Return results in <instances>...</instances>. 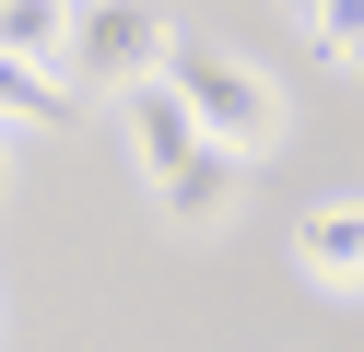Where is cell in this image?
<instances>
[{
  "instance_id": "5",
  "label": "cell",
  "mask_w": 364,
  "mask_h": 352,
  "mask_svg": "<svg viewBox=\"0 0 364 352\" xmlns=\"http://www.w3.org/2000/svg\"><path fill=\"white\" fill-rule=\"evenodd\" d=\"M118 141H129V164H141V176H165L176 153H188V106H176L165 94V70H153V82H118Z\"/></svg>"
},
{
  "instance_id": "8",
  "label": "cell",
  "mask_w": 364,
  "mask_h": 352,
  "mask_svg": "<svg viewBox=\"0 0 364 352\" xmlns=\"http://www.w3.org/2000/svg\"><path fill=\"white\" fill-rule=\"evenodd\" d=\"M294 23H306V47H317V59H341V70L364 59V0H306Z\"/></svg>"
},
{
  "instance_id": "9",
  "label": "cell",
  "mask_w": 364,
  "mask_h": 352,
  "mask_svg": "<svg viewBox=\"0 0 364 352\" xmlns=\"http://www.w3.org/2000/svg\"><path fill=\"white\" fill-rule=\"evenodd\" d=\"M0 176H12V141H0Z\"/></svg>"
},
{
  "instance_id": "7",
  "label": "cell",
  "mask_w": 364,
  "mask_h": 352,
  "mask_svg": "<svg viewBox=\"0 0 364 352\" xmlns=\"http://www.w3.org/2000/svg\"><path fill=\"white\" fill-rule=\"evenodd\" d=\"M59 47H71V0H0V59L59 70Z\"/></svg>"
},
{
  "instance_id": "2",
  "label": "cell",
  "mask_w": 364,
  "mask_h": 352,
  "mask_svg": "<svg viewBox=\"0 0 364 352\" xmlns=\"http://www.w3.org/2000/svg\"><path fill=\"white\" fill-rule=\"evenodd\" d=\"M165 47H176V23L153 12V0H71V47H59V82H95V94L153 82V70H165Z\"/></svg>"
},
{
  "instance_id": "1",
  "label": "cell",
  "mask_w": 364,
  "mask_h": 352,
  "mask_svg": "<svg viewBox=\"0 0 364 352\" xmlns=\"http://www.w3.org/2000/svg\"><path fill=\"white\" fill-rule=\"evenodd\" d=\"M165 94L188 106V129H200V141H223V153H247V164H259L270 141L294 129L282 82H270L259 59H235V47H200V36H176V47H165Z\"/></svg>"
},
{
  "instance_id": "6",
  "label": "cell",
  "mask_w": 364,
  "mask_h": 352,
  "mask_svg": "<svg viewBox=\"0 0 364 352\" xmlns=\"http://www.w3.org/2000/svg\"><path fill=\"white\" fill-rule=\"evenodd\" d=\"M71 117V82L36 59H0V141H24V129H59Z\"/></svg>"
},
{
  "instance_id": "10",
  "label": "cell",
  "mask_w": 364,
  "mask_h": 352,
  "mask_svg": "<svg viewBox=\"0 0 364 352\" xmlns=\"http://www.w3.org/2000/svg\"><path fill=\"white\" fill-rule=\"evenodd\" d=\"M294 12H306V0H294Z\"/></svg>"
},
{
  "instance_id": "4",
  "label": "cell",
  "mask_w": 364,
  "mask_h": 352,
  "mask_svg": "<svg viewBox=\"0 0 364 352\" xmlns=\"http://www.w3.org/2000/svg\"><path fill=\"white\" fill-rule=\"evenodd\" d=\"M153 200H165V223H176V235H212L223 211L247 200V153H223V141H188V153L153 176Z\"/></svg>"
},
{
  "instance_id": "3",
  "label": "cell",
  "mask_w": 364,
  "mask_h": 352,
  "mask_svg": "<svg viewBox=\"0 0 364 352\" xmlns=\"http://www.w3.org/2000/svg\"><path fill=\"white\" fill-rule=\"evenodd\" d=\"M294 270H306V294H329V305L364 294V200H353V188L306 200V223H294Z\"/></svg>"
}]
</instances>
